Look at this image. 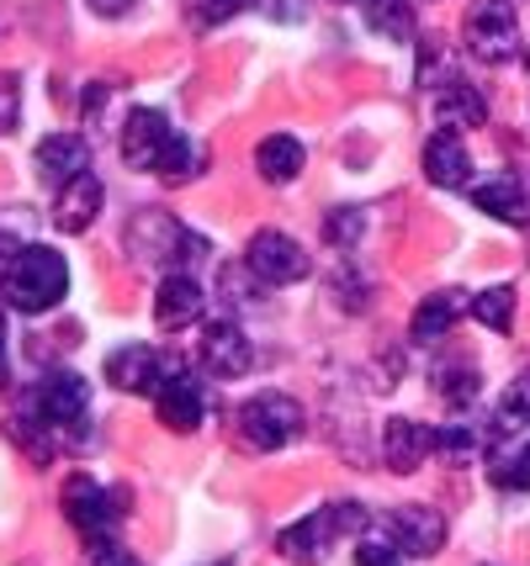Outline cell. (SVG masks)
Instances as JSON below:
<instances>
[{"label": "cell", "mask_w": 530, "mask_h": 566, "mask_svg": "<svg viewBox=\"0 0 530 566\" xmlns=\"http://www.w3.org/2000/svg\"><path fill=\"white\" fill-rule=\"evenodd\" d=\"M64 292H70V265H64V254L49 244H22L0 265V296H6L11 313L38 318V313L59 307Z\"/></svg>", "instance_id": "obj_1"}, {"label": "cell", "mask_w": 530, "mask_h": 566, "mask_svg": "<svg viewBox=\"0 0 530 566\" xmlns=\"http://www.w3.org/2000/svg\"><path fill=\"white\" fill-rule=\"evenodd\" d=\"M127 254H133L138 265L186 271L191 260H202V254H207V239H202V233H191L180 218H170V212L149 207V212H133V222H127Z\"/></svg>", "instance_id": "obj_2"}, {"label": "cell", "mask_w": 530, "mask_h": 566, "mask_svg": "<svg viewBox=\"0 0 530 566\" xmlns=\"http://www.w3.org/2000/svg\"><path fill=\"white\" fill-rule=\"evenodd\" d=\"M22 408L38 413L59 440H70V434H80V429L91 423V392H85V381H80L75 370H49V376L27 392Z\"/></svg>", "instance_id": "obj_3"}, {"label": "cell", "mask_w": 530, "mask_h": 566, "mask_svg": "<svg viewBox=\"0 0 530 566\" xmlns=\"http://www.w3.org/2000/svg\"><path fill=\"white\" fill-rule=\"evenodd\" d=\"M461 43L478 64H509L520 59V17L509 0H478L461 22Z\"/></svg>", "instance_id": "obj_4"}, {"label": "cell", "mask_w": 530, "mask_h": 566, "mask_svg": "<svg viewBox=\"0 0 530 566\" xmlns=\"http://www.w3.org/2000/svg\"><path fill=\"white\" fill-rule=\"evenodd\" d=\"M303 402L292 392H260L239 408V434L250 450H281L303 434Z\"/></svg>", "instance_id": "obj_5"}, {"label": "cell", "mask_w": 530, "mask_h": 566, "mask_svg": "<svg viewBox=\"0 0 530 566\" xmlns=\"http://www.w3.org/2000/svg\"><path fill=\"white\" fill-rule=\"evenodd\" d=\"M154 413H159V423H165L170 434H197V429H202L207 392L180 355H170V370H165V381H159V392H154Z\"/></svg>", "instance_id": "obj_6"}, {"label": "cell", "mask_w": 530, "mask_h": 566, "mask_svg": "<svg viewBox=\"0 0 530 566\" xmlns=\"http://www.w3.org/2000/svg\"><path fill=\"white\" fill-rule=\"evenodd\" d=\"M245 265H250V275L260 281V286H298V281H308V249L292 239V233H277V228H260L250 239V249H245Z\"/></svg>", "instance_id": "obj_7"}, {"label": "cell", "mask_w": 530, "mask_h": 566, "mask_svg": "<svg viewBox=\"0 0 530 566\" xmlns=\"http://www.w3.org/2000/svg\"><path fill=\"white\" fill-rule=\"evenodd\" d=\"M59 503H64V518L75 524L85 541H106V535H112V524H117V514H123V497L106 493L102 482H96V476H85V471L64 476Z\"/></svg>", "instance_id": "obj_8"}, {"label": "cell", "mask_w": 530, "mask_h": 566, "mask_svg": "<svg viewBox=\"0 0 530 566\" xmlns=\"http://www.w3.org/2000/svg\"><path fill=\"white\" fill-rule=\"evenodd\" d=\"M197 360H202L207 376H218V381H239V376H250V366H254V345H250V334H245L233 318H212V323H202Z\"/></svg>", "instance_id": "obj_9"}, {"label": "cell", "mask_w": 530, "mask_h": 566, "mask_svg": "<svg viewBox=\"0 0 530 566\" xmlns=\"http://www.w3.org/2000/svg\"><path fill=\"white\" fill-rule=\"evenodd\" d=\"M170 144H176V133H170V117H165L159 106H138L123 123V138H117L127 170H154V175L165 165Z\"/></svg>", "instance_id": "obj_10"}, {"label": "cell", "mask_w": 530, "mask_h": 566, "mask_svg": "<svg viewBox=\"0 0 530 566\" xmlns=\"http://www.w3.org/2000/svg\"><path fill=\"white\" fill-rule=\"evenodd\" d=\"M170 370V349H154V345H123L106 355V387H117L127 397H154L159 381Z\"/></svg>", "instance_id": "obj_11"}, {"label": "cell", "mask_w": 530, "mask_h": 566, "mask_svg": "<svg viewBox=\"0 0 530 566\" xmlns=\"http://www.w3.org/2000/svg\"><path fill=\"white\" fill-rule=\"evenodd\" d=\"M387 541L398 545L404 556H435L446 545V518L425 509V503H404L387 514Z\"/></svg>", "instance_id": "obj_12"}, {"label": "cell", "mask_w": 530, "mask_h": 566, "mask_svg": "<svg viewBox=\"0 0 530 566\" xmlns=\"http://www.w3.org/2000/svg\"><path fill=\"white\" fill-rule=\"evenodd\" d=\"M382 461H387V471H398V476H408V471H419L435 455V429H425L419 419H387L382 423Z\"/></svg>", "instance_id": "obj_13"}, {"label": "cell", "mask_w": 530, "mask_h": 566, "mask_svg": "<svg viewBox=\"0 0 530 566\" xmlns=\"http://www.w3.org/2000/svg\"><path fill=\"white\" fill-rule=\"evenodd\" d=\"M419 165H425V180L429 186H440V191L472 186V154H467V144H461L456 127H440V133L429 138L425 154H419Z\"/></svg>", "instance_id": "obj_14"}, {"label": "cell", "mask_w": 530, "mask_h": 566, "mask_svg": "<svg viewBox=\"0 0 530 566\" xmlns=\"http://www.w3.org/2000/svg\"><path fill=\"white\" fill-rule=\"evenodd\" d=\"M334 541H340V524H334V509H324V514H308L298 524H287L277 535V551L292 566H319L334 551Z\"/></svg>", "instance_id": "obj_15"}, {"label": "cell", "mask_w": 530, "mask_h": 566, "mask_svg": "<svg viewBox=\"0 0 530 566\" xmlns=\"http://www.w3.org/2000/svg\"><path fill=\"white\" fill-rule=\"evenodd\" d=\"M202 313H207V292L186 271H170L159 281V292H154V323H159V328L180 334V328L202 323Z\"/></svg>", "instance_id": "obj_16"}, {"label": "cell", "mask_w": 530, "mask_h": 566, "mask_svg": "<svg viewBox=\"0 0 530 566\" xmlns=\"http://www.w3.org/2000/svg\"><path fill=\"white\" fill-rule=\"evenodd\" d=\"M102 212V180L85 170L75 175L70 186H59V201H53V228L59 233H85L91 222Z\"/></svg>", "instance_id": "obj_17"}, {"label": "cell", "mask_w": 530, "mask_h": 566, "mask_svg": "<svg viewBox=\"0 0 530 566\" xmlns=\"http://www.w3.org/2000/svg\"><path fill=\"white\" fill-rule=\"evenodd\" d=\"M91 170V144L80 133H49L38 144V175L53 180V186H70L75 175Z\"/></svg>", "instance_id": "obj_18"}, {"label": "cell", "mask_w": 530, "mask_h": 566, "mask_svg": "<svg viewBox=\"0 0 530 566\" xmlns=\"http://www.w3.org/2000/svg\"><path fill=\"white\" fill-rule=\"evenodd\" d=\"M461 313H472V296H467V292H456V286H446V292H429L425 302H419L414 323H408V334H414L419 345H435V339H446V334H451Z\"/></svg>", "instance_id": "obj_19"}, {"label": "cell", "mask_w": 530, "mask_h": 566, "mask_svg": "<svg viewBox=\"0 0 530 566\" xmlns=\"http://www.w3.org/2000/svg\"><path fill=\"white\" fill-rule=\"evenodd\" d=\"M472 201H478V212L499 222H526L530 212V186L526 180H515V175H482L478 186H467Z\"/></svg>", "instance_id": "obj_20"}, {"label": "cell", "mask_w": 530, "mask_h": 566, "mask_svg": "<svg viewBox=\"0 0 530 566\" xmlns=\"http://www.w3.org/2000/svg\"><path fill=\"white\" fill-rule=\"evenodd\" d=\"M254 170H260L266 186L298 180V175H303V144H298L292 133H266V138L254 144Z\"/></svg>", "instance_id": "obj_21"}, {"label": "cell", "mask_w": 530, "mask_h": 566, "mask_svg": "<svg viewBox=\"0 0 530 566\" xmlns=\"http://www.w3.org/2000/svg\"><path fill=\"white\" fill-rule=\"evenodd\" d=\"M435 112H440V127H482L488 123V101H482L478 85H467V80H446L440 85V101H435Z\"/></svg>", "instance_id": "obj_22"}, {"label": "cell", "mask_w": 530, "mask_h": 566, "mask_svg": "<svg viewBox=\"0 0 530 566\" xmlns=\"http://www.w3.org/2000/svg\"><path fill=\"white\" fill-rule=\"evenodd\" d=\"M505 434H530V370L509 381L505 397H499V408H493L488 440H505Z\"/></svg>", "instance_id": "obj_23"}, {"label": "cell", "mask_w": 530, "mask_h": 566, "mask_svg": "<svg viewBox=\"0 0 530 566\" xmlns=\"http://www.w3.org/2000/svg\"><path fill=\"white\" fill-rule=\"evenodd\" d=\"M361 17L366 27L387 38V43H408L414 38V11H408V0H361Z\"/></svg>", "instance_id": "obj_24"}, {"label": "cell", "mask_w": 530, "mask_h": 566, "mask_svg": "<svg viewBox=\"0 0 530 566\" xmlns=\"http://www.w3.org/2000/svg\"><path fill=\"white\" fill-rule=\"evenodd\" d=\"M435 392H440V402H451L456 413H467L478 402V370L446 360V366L435 370Z\"/></svg>", "instance_id": "obj_25"}, {"label": "cell", "mask_w": 530, "mask_h": 566, "mask_svg": "<svg viewBox=\"0 0 530 566\" xmlns=\"http://www.w3.org/2000/svg\"><path fill=\"white\" fill-rule=\"evenodd\" d=\"M472 318L488 328V334H509L515 328V286H488V292L472 296Z\"/></svg>", "instance_id": "obj_26"}, {"label": "cell", "mask_w": 530, "mask_h": 566, "mask_svg": "<svg viewBox=\"0 0 530 566\" xmlns=\"http://www.w3.org/2000/svg\"><path fill=\"white\" fill-rule=\"evenodd\" d=\"M478 450H482V440H478L472 423H446V429H435V455H440L446 467H467Z\"/></svg>", "instance_id": "obj_27"}, {"label": "cell", "mask_w": 530, "mask_h": 566, "mask_svg": "<svg viewBox=\"0 0 530 566\" xmlns=\"http://www.w3.org/2000/svg\"><path fill=\"white\" fill-rule=\"evenodd\" d=\"M366 222H372V212L366 207H334L324 222V239L334 249H355L361 239H366Z\"/></svg>", "instance_id": "obj_28"}, {"label": "cell", "mask_w": 530, "mask_h": 566, "mask_svg": "<svg viewBox=\"0 0 530 566\" xmlns=\"http://www.w3.org/2000/svg\"><path fill=\"white\" fill-rule=\"evenodd\" d=\"M207 170V154H202V144L197 138H180L176 133V144H170V154H165V165H159V175L165 180H191V175H202Z\"/></svg>", "instance_id": "obj_29"}, {"label": "cell", "mask_w": 530, "mask_h": 566, "mask_svg": "<svg viewBox=\"0 0 530 566\" xmlns=\"http://www.w3.org/2000/svg\"><path fill=\"white\" fill-rule=\"evenodd\" d=\"M32 222H38V212H32V207H0V265H6V260L27 244Z\"/></svg>", "instance_id": "obj_30"}, {"label": "cell", "mask_w": 530, "mask_h": 566, "mask_svg": "<svg viewBox=\"0 0 530 566\" xmlns=\"http://www.w3.org/2000/svg\"><path fill=\"white\" fill-rule=\"evenodd\" d=\"M22 123V80L17 74H0V133Z\"/></svg>", "instance_id": "obj_31"}, {"label": "cell", "mask_w": 530, "mask_h": 566, "mask_svg": "<svg viewBox=\"0 0 530 566\" xmlns=\"http://www.w3.org/2000/svg\"><path fill=\"white\" fill-rule=\"evenodd\" d=\"M355 566H404V551L393 541H361L355 545Z\"/></svg>", "instance_id": "obj_32"}, {"label": "cell", "mask_w": 530, "mask_h": 566, "mask_svg": "<svg viewBox=\"0 0 530 566\" xmlns=\"http://www.w3.org/2000/svg\"><path fill=\"white\" fill-rule=\"evenodd\" d=\"M254 11L266 22H281V27H298L308 17V0H254Z\"/></svg>", "instance_id": "obj_33"}, {"label": "cell", "mask_w": 530, "mask_h": 566, "mask_svg": "<svg viewBox=\"0 0 530 566\" xmlns=\"http://www.w3.org/2000/svg\"><path fill=\"white\" fill-rule=\"evenodd\" d=\"M245 6H254V0H197V17H202L207 27H224V22H233Z\"/></svg>", "instance_id": "obj_34"}, {"label": "cell", "mask_w": 530, "mask_h": 566, "mask_svg": "<svg viewBox=\"0 0 530 566\" xmlns=\"http://www.w3.org/2000/svg\"><path fill=\"white\" fill-rule=\"evenodd\" d=\"M334 509V524H340V535H361L366 524H372V514L361 509V503H329Z\"/></svg>", "instance_id": "obj_35"}, {"label": "cell", "mask_w": 530, "mask_h": 566, "mask_svg": "<svg viewBox=\"0 0 530 566\" xmlns=\"http://www.w3.org/2000/svg\"><path fill=\"white\" fill-rule=\"evenodd\" d=\"M91 566H144L138 556H127L123 545H112V541H91Z\"/></svg>", "instance_id": "obj_36"}, {"label": "cell", "mask_w": 530, "mask_h": 566, "mask_svg": "<svg viewBox=\"0 0 530 566\" xmlns=\"http://www.w3.org/2000/svg\"><path fill=\"white\" fill-rule=\"evenodd\" d=\"M85 6H91L96 17H127V11H133L138 0H85Z\"/></svg>", "instance_id": "obj_37"}, {"label": "cell", "mask_w": 530, "mask_h": 566, "mask_svg": "<svg viewBox=\"0 0 530 566\" xmlns=\"http://www.w3.org/2000/svg\"><path fill=\"white\" fill-rule=\"evenodd\" d=\"M218 566H224V562H218Z\"/></svg>", "instance_id": "obj_38"}]
</instances>
